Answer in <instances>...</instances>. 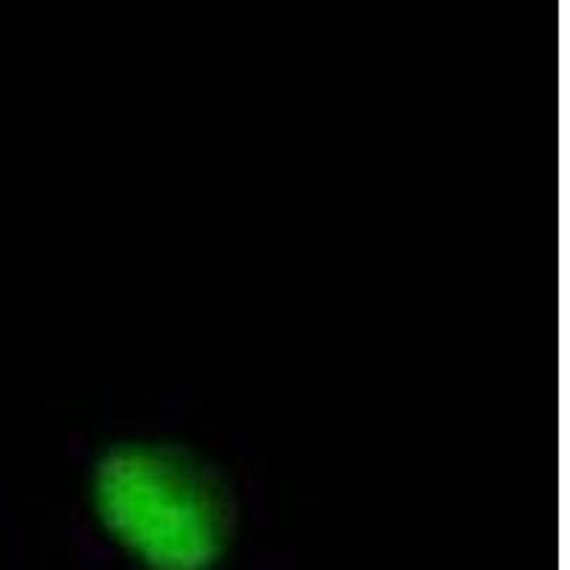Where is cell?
<instances>
[{"label":"cell","mask_w":570,"mask_h":570,"mask_svg":"<svg viewBox=\"0 0 570 570\" xmlns=\"http://www.w3.org/2000/svg\"><path fill=\"white\" fill-rule=\"evenodd\" d=\"M91 537L129 570H223L243 537V497L220 456L180 428L137 422L78 465Z\"/></svg>","instance_id":"6da1fadb"}]
</instances>
